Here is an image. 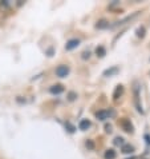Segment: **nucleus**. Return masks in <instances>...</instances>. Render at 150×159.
Listing matches in <instances>:
<instances>
[{
  "instance_id": "nucleus-1",
  "label": "nucleus",
  "mask_w": 150,
  "mask_h": 159,
  "mask_svg": "<svg viewBox=\"0 0 150 159\" xmlns=\"http://www.w3.org/2000/svg\"><path fill=\"white\" fill-rule=\"evenodd\" d=\"M68 74H69V67L68 66H65V64H61V66H59V67L56 68V75L57 76H60V78H65Z\"/></svg>"
},
{
  "instance_id": "nucleus-2",
  "label": "nucleus",
  "mask_w": 150,
  "mask_h": 159,
  "mask_svg": "<svg viewBox=\"0 0 150 159\" xmlns=\"http://www.w3.org/2000/svg\"><path fill=\"white\" fill-rule=\"evenodd\" d=\"M110 115H113V112H109L108 110H100V111L96 112V118L98 120H106Z\"/></svg>"
},
{
  "instance_id": "nucleus-3",
  "label": "nucleus",
  "mask_w": 150,
  "mask_h": 159,
  "mask_svg": "<svg viewBox=\"0 0 150 159\" xmlns=\"http://www.w3.org/2000/svg\"><path fill=\"white\" fill-rule=\"evenodd\" d=\"M120 125H121V127L123 129V131H126V132H133V125L130 123L129 119H122V120L120 122Z\"/></svg>"
},
{
  "instance_id": "nucleus-4",
  "label": "nucleus",
  "mask_w": 150,
  "mask_h": 159,
  "mask_svg": "<svg viewBox=\"0 0 150 159\" xmlns=\"http://www.w3.org/2000/svg\"><path fill=\"white\" fill-rule=\"evenodd\" d=\"M78 44H80V40H78V39H70V40L67 43L65 48H67L68 51H70V50H73V48H76Z\"/></svg>"
},
{
  "instance_id": "nucleus-5",
  "label": "nucleus",
  "mask_w": 150,
  "mask_h": 159,
  "mask_svg": "<svg viewBox=\"0 0 150 159\" xmlns=\"http://www.w3.org/2000/svg\"><path fill=\"white\" fill-rule=\"evenodd\" d=\"M122 92H123V87L121 84H118L116 87V90H114V92H113V99L114 100H118V98L122 95Z\"/></svg>"
},
{
  "instance_id": "nucleus-6",
  "label": "nucleus",
  "mask_w": 150,
  "mask_h": 159,
  "mask_svg": "<svg viewBox=\"0 0 150 159\" xmlns=\"http://www.w3.org/2000/svg\"><path fill=\"white\" fill-rule=\"evenodd\" d=\"M49 91L52 92V94H61V92L64 91V87L61 86V84H55V86H52L51 88H49Z\"/></svg>"
},
{
  "instance_id": "nucleus-7",
  "label": "nucleus",
  "mask_w": 150,
  "mask_h": 159,
  "mask_svg": "<svg viewBox=\"0 0 150 159\" xmlns=\"http://www.w3.org/2000/svg\"><path fill=\"white\" fill-rule=\"evenodd\" d=\"M137 15H138V12H135V14H133V15H130V16H127V17H125L123 20H120V21H117L116 24H113V27H117V25H122V24H125L126 21H129V20H131L133 17H135Z\"/></svg>"
},
{
  "instance_id": "nucleus-8",
  "label": "nucleus",
  "mask_w": 150,
  "mask_h": 159,
  "mask_svg": "<svg viewBox=\"0 0 150 159\" xmlns=\"http://www.w3.org/2000/svg\"><path fill=\"white\" fill-rule=\"evenodd\" d=\"M78 127H80V130H88L90 127V122L88 120V119H82L80 122V125H78Z\"/></svg>"
},
{
  "instance_id": "nucleus-9",
  "label": "nucleus",
  "mask_w": 150,
  "mask_h": 159,
  "mask_svg": "<svg viewBox=\"0 0 150 159\" xmlns=\"http://www.w3.org/2000/svg\"><path fill=\"white\" fill-rule=\"evenodd\" d=\"M117 72H118V67H112V68L106 70V71H104V76H112V75L117 74Z\"/></svg>"
},
{
  "instance_id": "nucleus-10",
  "label": "nucleus",
  "mask_w": 150,
  "mask_h": 159,
  "mask_svg": "<svg viewBox=\"0 0 150 159\" xmlns=\"http://www.w3.org/2000/svg\"><path fill=\"white\" fill-rule=\"evenodd\" d=\"M133 151H134L133 146H130V144H123L122 146V152L123 154H131Z\"/></svg>"
},
{
  "instance_id": "nucleus-11",
  "label": "nucleus",
  "mask_w": 150,
  "mask_h": 159,
  "mask_svg": "<svg viewBox=\"0 0 150 159\" xmlns=\"http://www.w3.org/2000/svg\"><path fill=\"white\" fill-rule=\"evenodd\" d=\"M114 158H116V151H114V150H106L105 159H114Z\"/></svg>"
},
{
  "instance_id": "nucleus-12",
  "label": "nucleus",
  "mask_w": 150,
  "mask_h": 159,
  "mask_svg": "<svg viewBox=\"0 0 150 159\" xmlns=\"http://www.w3.org/2000/svg\"><path fill=\"white\" fill-rule=\"evenodd\" d=\"M96 27L97 28H106V27H109V23L106 20H100L98 23L96 24Z\"/></svg>"
},
{
  "instance_id": "nucleus-13",
  "label": "nucleus",
  "mask_w": 150,
  "mask_h": 159,
  "mask_svg": "<svg viewBox=\"0 0 150 159\" xmlns=\"http://www.w3.org/2000/svg\"><path fill=\"white\" fill-rule=\"evenodd\" d=\"M96 54L98 55V56H101V58H102V56L106 54V51H105V48L102 47V46H100V47H97V50H96Z\"/></svg>"
},
{
  "instance_id": "nucleus-14",
  "label": "nucleus",
  "mask_w": 150,
  "mask_h": 159,
  "mask_svg": "<svg viewBox=\"0 0 150 159\" xmlns=\"http://www.w3.org/2000/svg\"><path fill=\"white\" fill-rule=\"evenodd\" d=\"M85 146H86V148L88 150H94V142L93 140H90V139H88L86 142H85Z\"/></svg>"
},
{
  "instance_id": "nucleus-15",
  "label": "nucleus",
  "mask_w": 150,
  "mask_h": 159,
  "mask_svg": "<svg viewBox=\"0 0 150 159\" xmlns=\"http://www.w3.org/2000/svg\"><path fill=\"white\" fill-rule=\"evenodd\" d=\"M114 144H116V146H121V147H122L125 143H123V139L121 138V136H117V138L114 139Z\"/></svg>"
},
{
  "instance_id": "nucleus-16",
  "label": "nucleus",
  "mask_w": 150,
  "mask_h": 159,
  "mask_svg": "<svg viewBox=\"0 0 150 159\" xmlns=\"http://www.w3.org/2000/svg\"><path fill=\"white\" fill-rule=\"evenodd\" d=\"M76 98H77V95L74 94V92H69V94H68V99H69L70 102H72V100H74Z\"/></svg>"
},
{
  "instance_id": "nucleus-17",
  "label": "nucleus",
  "mask_w": 150,
  "mask_h": 159,
  "mask_svg": "<svg viewBox=\"0 0 150 159\" xmlns=\"http://www.w3.org/2000/svg\"><path fill=\"white\" fill-rule=\"evenodd\" d=\"M81 58H82V59H89V58H90V52H89V51H84Z\"/></svg>"
},
{
  "instance_id": "nucleus-18",
  "label": "nucleus",
  "mask_w": 150,
  "mask_h": 159,
  "mask_svg": "<svg viewBox=\"0 0 150 159\" xmlns=\"http://www.w3.org/2000/svg\"><path fill=\"white\" fill-rule=\"evenodd\" d=\"M105 131L110 134V132H112V126H110V125H105Z\"/></svg>"
},
{
  "instance_id": "nucleus-19",
  "label": "nucleus",
  "mask_w": 150,
  "mask_h": 159,
  "mask_svg": "<svg viewBox=\"0 0 150 159\" xmlns=\"http://www.w3.org/2000/svg\"><path fill=\"white\" fill-rule=\"evenodd\" d=\"M137 32H138V34H137V35H138V36H144L145 28H141V30H138V31H137Z\"/></svg>"
},
{
  "instance_id": "nucleus-20",
  "label": "nucleus",
  "mask_w": 150,
  "mask_h": 159,
  "mask_svg": "<svg viewBox=\"0 0 150 159\" xmlns=\"http://www.w3.org/2000/svg\"><path fill=\"white\" fill-rule=\"evenodd\" d=\"M145 138H146V140H148V143L150 144V136H149V135H146V136H145Z\"/></svg>"
},
{
  "instance_id": "nucleus-21",
  "label": "nucleus",
  "mask_w": 150,
  "mask_h": 159,
  "mask_svg": "<svg viewBox=\"0 0 150 159\" xmlns=\"http://www.w3.org/2000/svg\"><path fill=\"white\" fill-rule=\"evenodd\" d=\"M52 52H53V50H52V48H51V50H48V54H49V56H52Z\"/></svg>"
},
{
  "instance_id": "nucleus-22",
  "label": "nucleus",
  "mask_w": 150,
  "mask_h": 159,
  "mask_svg": "<svg viewBox=\"0 0 150 159\" xmlns=\"http://www.w3.org/2000/svg\"><path fill=\"white\" fill-rule=\"evenodd\" d=\"M127 159H137V157H131V158H127Z\"/></svg>"
}]
</instances>
